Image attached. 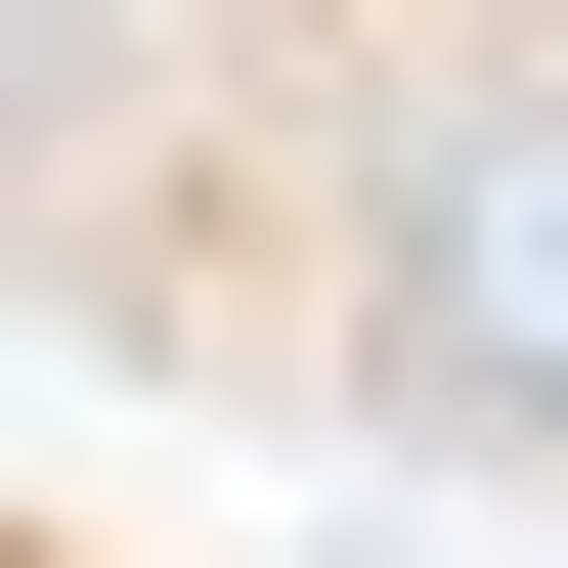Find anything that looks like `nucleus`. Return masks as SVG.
Returning a JSON list of instances; mask_svg holds the SVG:
<instances>
[{"label": "nucleus", "instance_id": "nucleus-1", "mask_svg": "<svg viewBox=\"0 0 568 568\" xmlns=\"http://www.w3.org/2000/svg\"><path fill=\"white\" fill-rule=\"evenodd\" d=\"M394 351L481 394V437H568V88H481V132L394 175Z\"/></svg>", "mask_w": 568, "mask_h": 568}]
</instances>
